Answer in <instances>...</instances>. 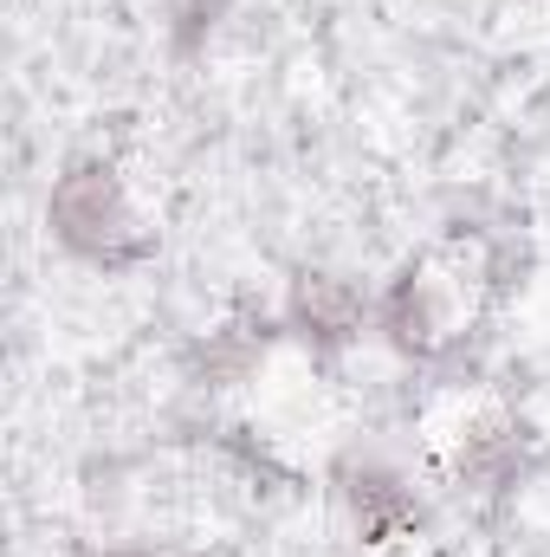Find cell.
<instances>
[{
  "label": "cell",
  "instance_id": "cell-1",
  "mask_svg": "<svg viewBox=\"0 0 550 557\" xmlns=\"http://www.w3.org/2000/svg\"><path fill=\"white\" fill-rule=\"evenodd\" d=\"M46 221H52L59 247L78 253V260H91V267H137V260L155 253V234L137 221L124 182L104 162H72L52 182Z\"/></svg>",
  "mask_w": 550,
  "mask_h": 557
},
{
  "label": "cell",
  "instance_id": "cell-2",
  "mask_svg": "<svg viewBox=\"0 0 550 557\" xmlns=\"http://www.w3.org/2000/svg\"><path fill=\"white\" fill-rule=\"evenodd\" d=\"M285 324L311 344V350H343L363 337V298L357 285L337 273H298L285 298Z\"/></svg>",
  "mask_w": 550,
  "mask_h": 557
},
{
  "label": "cell",
  "instance_id": "cell-3",
  "mask_svg": "<svg viewBox=\"0 0 550 557\" xmlns=\"http://www.w3.org/2000/svg\"><path fill=\"white\" fill-rule=\"evenodd\" d=\"M343 506H350V525L363 532V545L402 539V532L421 525L414 486L396 467H383V460H350V467H343Z\"/></svg>",
  "mask_w": 550,
  "mask_h": 557
},
{
  "label": "cell",
  "instance_id": "cell-4",
  "mask_svg": "<svg viewBox=\"0 0 550 557\" xmlns=\"http://www.w3.org/2000/svg\"><path fill=\"white\" fill-rule=\"evenodd\" d=\"M376 324H383V337H389L402 357H434V350L453 337L447 305H440L427 267H402V273L389 278V292H383V305H376Z\"/></svg>",
  "mask_w": 550,
  "mask_h": 557
},
{
  "label": "cell",
  "instance_id": "cell-5",
  "mask_svg": "<svg viewBox=\"0 0 550 557\" xmlns=\"http://www.w3.org/2000/svg\"><path fill=\"white\" fill-rule=\"evenodd\" d=\"M266 344H273V324H266V318H234V324L208 331V337L195 344V383H208V389L247 383V376L266 363Z\"/></svg>",
  "mask_w": 550,
  "mask_h": 557
},
{
  "label": "cell",
  "instance_id": "cell-6",
  "mask_svg": "<svg viewBox=\"0 0 550 557\" xmlns=\"http://www.w3.org/2000/svg\"><path fill=\"white\" fill-rule=\"evenodd\" d=\"M525 473V428L518 421H479L460 441V480L479 493H505Z\"/></svg>",
  "mask_w": 550,
  "mask_h": 557
},
{
  "label": "cell",
  "instance_id": "cell-7",
  "mask_svg": "<svg viewBox=\"0 0 550 557\" xmlns=\"http://www.w3.org/2000/svg\"><path fill=\"white\" fill-rule=\"evenodd\" d=\"M221 13H227V0H182V13H175V46L195 52V46L221 26Z\"/></svg>",
  "mask_w": 550,
  "mask_h": 557
}]
</instances>
